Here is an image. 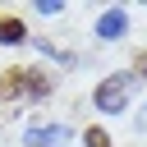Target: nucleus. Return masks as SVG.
<instances>
[{
    "label": "nucleus",
    "mask_w": 147,
    "mask_h": 147,
    "mask_svg": "<svg viewBox=\"0 0 147 147\" xmlns=\"http://www.w3.org/2000/svg\"><path fill=\"white\" fill-rule=\"evenodd\" d=\"M138 129H142V133H147V106H142V110H138Z\"/></svg>",
    "instance_id": "nucleus-6"
},
{
    "label": "nucleus",
    "mask_w": 147,
    "mask_h": 147,
    "mask_svg": "<svg viewBox=\"0 0 147 147\" xmlns=\"http://www.w3.org/2000/svg\"><path fill=\"white\" fill-rule=\"evenodd\" d=\"M129 92H133V78H129V74H110V78H101V83H96L92 106H96L101 115H119V110L129 106Z\"/></svg>",
    "instance_id": "nucleus-1"
},
{
    "label": "nucleus",
    "mask_w": 147,
    "mask_h": 147,
    "mask_svg": "<svg viewBox=\"0 0 147 147\" xmlns=\"http://www.w3.org/2000/svg\"><path fill=\"white\" fill-rule=\"evenodd\" d=\"M83 142H87V147H110L106 129H87V133H83Z\"/></svg>",
    "instance_id": "nucleus-5"
},
{
    "label": "nucleus",
    "mask_w": 147,
    "mask_h": 147,
    "mask_svg": "<svg viewBox=\"0 0 147 147\" xmlns=\"http://www.w3.org/2000/svg\"><path fill=\"white\" fill-rule=\"evenodd\" d=\"M69 129L64 124H32L28 129V147H51V142H64Z\"/></svg>",
    "instance_id": "nucleus-3"
},
{
    "label": "nucleus",
    "mask_w": 147,
    "mask_h": 147,
    "mask_svg": "<svg viewBox=\"0 0 147 147\" xmlns=\"http://www.w3.org/2000/svg\"><path fill=\"white\" fill-rule=\"evenodd\" d=\"M23 37H28V28H23L18 18H0V41H5V46H18Z\"/></svg>",
    "instance_id": "nucleus-4"
},
{
    "label": "nucleus",
    "mask_w": 147,
    "mask_h": 147,
    "mask_svg": "<svg viewBox=\"0 0 147 147\" xmlns=\"http://www.w3.org/2000/svg\"><path fill=\"white\" fill-rule=\"evenodd\" d=\"M124 32H129V14H124L119 5H115V9H106V14L96 18V37H101V41H119Z\"/></svg>",
    "instance_id": "nucleus-2"
}]
</instances>
